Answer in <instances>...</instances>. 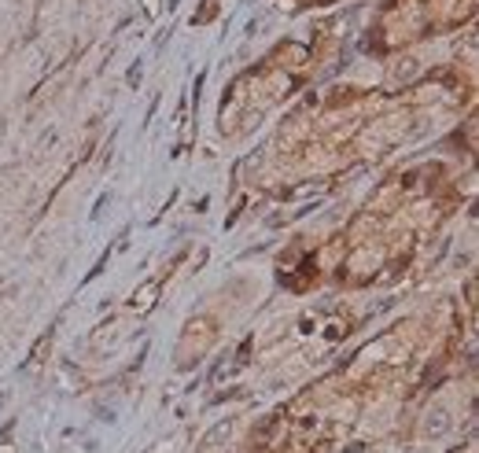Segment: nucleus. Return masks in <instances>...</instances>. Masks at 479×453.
Wrapping results in <instances>:
<instances>
[]
</instances>
